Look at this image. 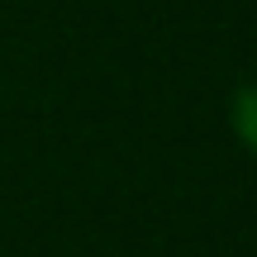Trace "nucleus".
<instances>
[{"label": "nucleus", "mask_w": 257, "mask_h": 257, "mask_svg": "<svg viewBox=\"0 0 257 257\" xmlns=\"http://www.w3.org/2000/svg\"><path fill=\"white\" fill-rule=\"evenodd\" d=\"M229 124H233V134H238V143L257 157V76H252V81H243L238 91H233Z\"/></svg>", "instance_id": "f257e3e1"}]
</instances>
